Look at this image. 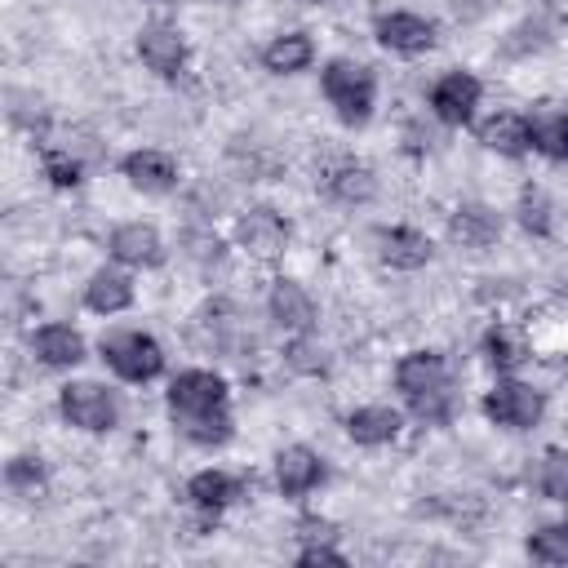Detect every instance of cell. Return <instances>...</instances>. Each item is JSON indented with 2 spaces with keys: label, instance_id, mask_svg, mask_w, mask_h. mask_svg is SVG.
Segmentation results:
<instances>
[{
  "label": "cell",
  "instance_id": "obj_33",
  "mask_svg": "<svg viewBox=\"0 0 568 568\" xmlns=\"http://www.w3.org/2000/svg\"><path fill=\"white\" fill-rule=\"evenodd\" d=\"M311 4H324V0H311Z\"/></svg>",
  "mask_w": 568,
  "mask_h": 568
},
{
  "label": "cell",
  "instance_id": "obj_24",
  "mask_svg": "<svg viewBox=\"0 0 568 568\" xmlns=\"http://www.w3.org/2000/svg\"><path fill=\"white\" fill-rule=\"evenodd\" d=\"M528 129H532V146L541 155L568 164V111H541L528 120Z\"/></svg>",
  "mask_w": 568,
  "mask_h": 568
},
{
  "label": "cell",
  "instance_id": "obj_18",
  "mask_svg": "<svg viewBox=\"0 0 568 568\" xmlns=\"http://www.w3.org/2000/svg\"><path fill=\"white\" fill-rule=\"evenodd\" d=\"M448 235H453V244H462V248H488V244L501 235V217H497L488 204H462V209L448 217Z\"/></svg>",
  "mask_w": 568,
  "mask_h": 568
},
{
  "label": "cell",
  "instance_id": "obj_32",
  "mask_svg": "<svg viewBox=\"0 0 568 568\" xmlns=\"http://www.w3.org/2000/svg\"><path fill=\"white\" fill-rule=\"evenodd\" d=\"M297 564H306V568H311V564H337V568H342V564H346V555H342V550H333V546H306V550L297 555Z\"/></svg>",
  "mask_w": 568,
  "mask_h": 568
},
{
  "label": "cell",
  "instance_id": "obj_3",
  "mask_svg": "<svg viewBox=\"0 0 568 568\" xmlns=\"http://www.w3.org/2000/svg\"><path fill=\"white\" fill-rule=\"evenodd\" d=\"M324 84V98L328 106L337 111L342 124H364L373 115V98H377V80L364 62H351V58H333L320 75Z\"/></svg>",
  "mask_w": 568,
  "mask_h": 568
},
{
  "label": "cell",
  "instance_id": "obj_2",
  "mask_svg": "<svg viewBox=\"0 0 568 568\" xmlns=\"http://www.w3.org/2000/svg\"><path fill=\"white\" fill-rule=\"evenodd\" d=\"M395 386L422 422L444 426L453 417V386H448V364L439 351H408L395 364Z\"/></svg>",
  "mask_w": 568,
  "mask_h": 568
},
{
  "label": "cell",
  "instance_id": "obj_27",
  "mask_svg": "<svg viewBox=\"0 0 568 568\" xmlns=\"http://www.w3.org/2000/svg\"><path fill=\"white\" fill-rule=\"evenodd\" d=\"M528 555L541 564H568V524H550L528 537Z\"/></svg>",
  "mask_w": 568,
  "mask_h": 568
},
{
  "label": "cell",
  "instance_id": "obj_12",
  "mask_svg": "<svg viewBox=\"0 0 568 568\" xmlns=\"http://www.w3.org/2000/svg\"><path fill=\"white\" fill-rule=\"evenodd\" d=\"M320 479H324V462H320L306 444L280 448V457H275V484H280L284 497H302V493H311Z\"/></svg>",
  "mask_w": 568,
  "mask_h": 568
},
{
  "label": "cell",
  "instance_id": "obj_6",
  "mask_svg": "<svg viewBox=\"0 0 568 568\" xmlns=\"http://www.w3.org/2000/svg\"><path fill=\"white\" fill-rule=\"evenodd\" d=\"M541 408H546V399H541V390H532L528 382H497V386L484 395V417L497 422V426H506V430H528V426H537Z\"/></svg>",
  "mask_w": 568,
  "mask_h": 568
},
{
  "label": "cell",
  "instance_id": "obj_20",
  "mask_svg": "<svg viewBox=\"0 0 568 568\" xmlns=\"http://www.w3.org/2000/svg\"><path fill=\"white\" fill-rule=\"evenodd\" d=\"M399 426H404V417L395 408H386V404H364V408H355L346 417V435L355 444H368V448L373 444H390L399 435Z\"/></svg>",
  "mask_w": 568,
  "mask_h": 568
},
{
  "label": "cell",
  "instance_id": "obj_14",
  "mask_svg": "<svg viewBox=\"0 0 568 568\" xmlns=\"http://www.w3.org/2000/svg\"><path fill=\"white\" fill-rule=\"evenodd\" d=\"M111 257H120V262H129V266H160L164 240H160V231L146 226V222H124V226L111 231Z\"/></svg>",
  "mask_w": 568,
  "mask_h": 568
},
{
  "label": "cell",
  "instance_id": "obj_13",
  "mask_svg": "<svg viewBox=\"0 0 568 568\" xmlns=\"http://www.w3.org/2000/svg\"><path fill=\"white\" fill-rule=\"evenodd\" d=\"M124 178L138 186V191H146V195H160V191H173L178 186V164H173V155H164V151H129L124 155Z\"/></svg>",
  "mask_w": 568,
  "mask_h": 568
},
{
  "label": "cell",
  "instance_id": "obj_17",
  "mask_svg": "<svg viewBox=\"0 0 568 568\" xmlns=\"http://www.w3.org/2000/svg\"><path fill=\"white\" fill-rule=\"evenodd\" d=\"M31 351H36V359L49 364V368H75V364L84 359V337H80L71 324H44V328H36Z\"/></svg>",
  "mask_w": 568,
  "mask_h": 568
},
{
  "label": "cell",
  "instance_id": "obj_5",
  "mask_svg": "<svg viewBox=\"0 0 568 568\" xmlns=\"http://www.w3.org/2000/svg\"><path fill=\"white\" fill-rule=\"evenodd\" d=\"M58 408H62V417L71 426L93 430V435H102V430H111L120 422L115 395L106 386H98V382H67L62 395H58Z\"/></svg>",
  "mask_w": 568,
  "mask_h": 568
},
{
  "label": "cell",
  "instance_id": "obj_29",
  "mask_svg": "<svg viewBox=\"0 0 568 568\" xmlns=\"http://www.w3.org/2000/svg\"><path fill=\"white\" fill-rule=\"evenodd\" d=\"M519 222H524V231H532V235H550V200H546L537 186H528V191L519 195Z\"/></svg>",
  "mask_w": 568,
  "mask_h": 568
},
{
  "label": "cell",
  "instance_id": "obj_25",
  "mask_svg": "<svg viewBox=\"0 0 568 568\" xmlns=\"http://www.w3.org/2000/svg\"><path fill=\"white\" fill-rule=\"evenodd\" d=\"M484 355H488V364H493L497 373H510V368H519V364L528 359V346H524L519 333H510L506 324H497V328H488V337H484Z\"/></svg>",
  "mask_w": 568,
  "mask_h": 568
},
{
  "label": "cell",
  "instance_id": "obj_30",
  "mask_svg": "<svg viewBox=\"0 0 568 568\" xmlns=\"http://www.w3.org/2000/svg\"><path fill=\"white\" fill-rule=\"evenodd\" d=\"M80 160L75 155H67V151H49L44 155V178L53 182V186H80Z\"/></svg>",
  "mask_w": 568,
  "mask_h": 568
},
{
  "label": "cell",
  "instance_id": "obj_23",
  "mask_svg": "<svg viewBox=\"0 0 568 568\" xmlns=\"http://www.w3.org/2000/svg\"><path fill=\"white\" fill-rule=\"evenodd\" d=\"M244 493V484L235 479V475H226V470H200V475H191V484H186V497L200 506V510H226L235 497Z\"/></svg>",
  "mask_w": 568,
  "mask_h": 568
},
{
  "label": "cell",
  "instance_id": "obj_15",
  "mask_svg": "<svg viewBox=\"0 0 568 568\" xmlns=\"http://www.w3.org/2000/svg\"><path fill=\"white\" fill-rule=\"evenodd\" d=\"M266 311H271V320H275L284 333H306V328L315 324V302H311V293H306L302 284H293V280H275V288H271V297H266Z\"/></svg>",
  "mask_w": 568,
  "mask_h": 568
},
{
  "label": "cell",
  "instance_id": "obj_10",
  "mask_svg": "<svg viewBox=\"0 0 568 568\" xmlns=\"http://www.w3.org/2000/svg\"><path fill=\"white\" fill-rule=\"evenodd\" d=\"M430 253H435L430 240L413 226H382L377 231V257L395 271H417V266L430 262Z\"/></svg>",
  "mask_w": 568,
  "mask_h": 568
},
{
  "label": "cell",
  "instance_id": "obj_19",
  "mask_svg": "<svg viewBox=\"0 0 568 568\" xmlns=\"http://www.w3.org/2000/svg\"><path fill=\"white\" fill-rule=\"evenodd\" d=\"M324 191L342 204H368L377 195V178L368 164H355V160H337L328 173H324Z\"/></svg>",
  "mask_w": 568,
  "mask_h": 568
},
{
  "label": "cell",
  "instance_id": "obj_9",
  "mask_svg": "<svg viewBox=\"0 0 568 568\" xmlns=\"http://www.w3.org/2000/svg\"><path fill=\"white\" fill-rule=\"evenodd\" d=\"M138 53H142V62H146L160 80H178V75L186 71V40H182L173 27H142Z\"/></svg>",
  "mask_w": 568,
  "mask_h": 568
},
{
  "label": "cell",
  "instance_id": "obj_21",
  "mask_svg": "<svg viewBox=\"0 0 568 568\" xmlns=\"http://www.w3.org/2000/svg\"><path fill=\"white\" fill-rule=\"evenodd\" d=\"M84 306L98 315H115L124 306H133V280L124 271H93V280L84 284Z\"/></svg>",
  "mask_w": 568,
  "mask_h": 568
},
{
  "label": "cell",
  "instance_id": "obj_28",
  "mask_svg": "<svg viewBox=\"0 0 568 568\" xmlns=\"http://www.w3.org/2000/svg\"><path fill=\"white\" fill-rule=\"evenodd\" d=\"M4 484H9L13 493H22V497H36V493L44 488V466H40V457H13V462L4 466Z\"/></svg>",
  "mask_w": 568,
  "mask_h": 568
},
{
  "label": "cell",
  "instance_id": "obj_22",
  "mask_svg": "<svg viewBox=\"0 0 568 568\" xmlns=\"http://www.w3.org/2000/svg\"><path fill=\"white\" fill-rule=\"evenodd\" d=\"M311 58H315V44H311L306 31H284V36H275V40L262 49L266 71H275V75H297V71L311 67Z\"/></svg>",
  "mask_w": 568,
  "mask_h": 568
},
{
  "label": "cell",
  "instance_id": "obj_16",
  "mask_svg": "<svg viewBox=\"0 0 568 568\" xmlns=\"http://www.w3.org/2000/svg\"><path fill=\"white\" fill-rule=\"evenodd\" d=\"M475 138H479L488 151L510 155V160H515V155H524V151L532 146V129H528V120H524V115H515V111H497V115L479 120Z\"/></svg>",
  "mask_w": 568,
  "mask_h": 568
},
{
  "label": "cell",
  "instance_id": "obj_8",
  "mask_svg": "<svg viewBox=\"0 0 568 568\" xmlns=\"http://www.w3.org/2000/svg\"><path fill=\"white\" fill-rule=\"evenodd\" d=\"M479 80L470 75V71H448V75H439L435 80V89H430V111L444 120V124H466L470 115H475V106H479Z\"/></svg>",
  "mask_w": 568,
  "mask_h": 568
},
{
  "label": "cell",
  "instance_id": "obj_4",
  "mask_svg": "<svg viewBox=\"0 0 568 568\" xmlns=\"http://www.w3.org/2000/svg\"><path fill=\"white\" fill-rule=\"evenodd\" d=\"M102 359L115 377L124 382H151L160 377L164 368V351L151 333H138V328H124V333H106L102 337Z\"/></svg>",
  "mask_w": 568,
  "mask_h": 568
},
{
  "label": "cell",
  "instance_id": "obj_7",
  "mask_svg": "<svg viewBox=\"0 0 568 568\" xmlns=\"http://www.w3.org/2000/svg\"><path fill=\"white\" fill-rule=\"evenodd\" d=\"M373 36H377L382 49L413 58V53H426L435 44V22L422 18V13H408V9H390L373 22Z\"/></svg>",
  "mask_w": 568,
  "mask_h": 568
},
{
  "label": "cell",
  "instance_id": "obj_1",
  "mask_svg": "<svg viewBox=\"0 0 568 568\" xmlns=\"http://www.w3.org/2000/svg\"><path fill=\"white\" fill-rule=\"evenodd\" d=\"M169 417L191 444H226L231 439V395L226 382L209 368H186L169 386Z\"/></svg>",
  "mask_w": 568,
  "mask_h": 568
},
{
  "label": "cell",
  "instance_id": "obj_11",
  "mask_svg": "<svg viewBox=\"0 0 568 568\" xmlns=\"http://www.w3.org/2000/svg\"><path fill=\"white\" fill-rule=\"evenodd\" d=\"M235 235H240V244H244L253 257H275V253L284 248V240H288V222H284L275 209H248V213L240 217Z\"/></svg>",
  "mask_w": 568,
  "mask_h": 568
},
{
  "label": "cell",
  "instance_id": "obj_26",
  "mask_svg": "<svg viewBox=\"0 0 568 568\" xmlns=\"http://www.w3.org/2000/svg\"><path fill=\"white\" fill-rule=\"evenodd\" d=\"M537 488L550 501H568V453L564 448H546V457L537 466Z\"/></svg>",
  "mask_w": 568,
  "mask_h": 568
},
{
  "label": "cell",
  "instance_id": "obj_31",
  "mask_svg": "<svg viewBox=\"0 0 568 568\" xmlns=\"http://www.w3.org/2000/svg\"><path fill=\"white\" fill-rule=\"evenodd\" d=\"M288 364H293L297 373H320V368H324V346L297 337V342L288 346Z\"/></svg>",
  "mask_w": 568,
  "mask_h": 568
}]
</instances>
